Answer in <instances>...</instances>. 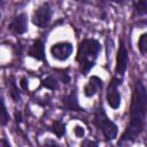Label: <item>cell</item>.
Returning <instances> with one entry per match:
<instances>
[{
	"label": "cell",
	"mask_w": 147,
	"mask_h": 147,
	"mask_svg": "<svg viewBox=\"0 0 147 147\" xmlns=\"http://www.w3.org/2000/svg\"><path fill=\"white\" fill-rule=\"evenodd\" d=\"M147 121V92L144 84L137 80L133 88L130 110V122L122 134L121 142L136 140L145 129Z\"/></svg>",
	"instance_id": "1"
},
{
	"label": "cell",
	"mask_w": 147,
	"mask_h": 147,
	"mask_svg": "<svg viewBox=\"0 0 147 147\" xmlns=\"http://www.w3.org/2000/svg\"><path fill=\"white\" fill-rule=\"evenodd\" d=\"M99 52L100 44L95 39H84L80 41L76 59L80 65V71L83 75H86L94 67Z\"/></svg>",
	"instance_id": "2"
},
{
	"label": "cell",
	"mask_w": 147,
	"mask_h": 147,
	"mask_svg": "<svg viewBox=\"0 0 147 147\" xmlns=\"http://www.w3.org/2000/svg\"><path fill=\"white\" fill-rule=\"evenodd\" d=\"M94 123L107 140H114L117 137V125L110 121L102 107H99L94 114Z\"/></svg>",
	"instance_id": "3"
},
{
	"label": "cell",
	"mask_w": 147,
	"mask_h": 147,
	"mask_svg": "<svg viewBox=\"0 0 147 147\" xmlns=\"http://www.w3.org/2000/svg\"><path fill=\"white\" fill-rule=\"evenodd\" d=\"M118 85H121V79L114 77L107 87V102L113 109H117L121 105V93L118 92Z\"/></svg>",
	"instance_id": "4"
},
{
	"label": "cell",
	"mask_w": 147,
	"mask_h": 147,
	"mask_svg": "<svg viewBox=\"0 0 147 147\" xmlns=\"http://www.w3.org/2000/svg\"><path fill=\"white\" fill-rule=\"evenodd\" d=\"M52 18V8L48 3H44L36 9L32 16V23L39 28H45Z\"/></svg>",
	"instance_id": "5"
},
{
	"label": "cell",
	"mask_w": 147,
	"mask_h": 147,
	"mask_svg": "<svg viewBox=\"0 0 147 147\" xmlns=\"http://www.w3.org/2000/svg\"><path fill=\"white\" fill-rule=\"evenodd\" d=\"M72 53V45L69 41H60L51 47L52 56L57 61H65Z\"/></svg>",
	"instance_id": "6"
},
{
	"label": "cell",
	"mask_w": 147,
	"mask_h": 147,
	"mask_svg": "<svg viewBox=\"0 0 147 147\" xmlns=\"http://www.w3.org/2000/svg\"><path fill=\"white\" fill-rule=\"evenodd\" d=\"M127 60H129V54H127V51H126V46H125V42L123 39H121V42H119V47H118V51H117V56H116V74L119 75V76H123L125 70H126V67H127Z\"/></svg>",
	"instance_id": "7"
},
{
	"label": "cell",
	"mask_w": 147,
	"mask_h": 147,
	"mask_svg": "<svg viewBox=\"0 0 147 147\" xmlns=\"http://www.w3.org/2000/svg\"><path fill=\"white\" fill-rule=\"evenodd\" d=\"M9 29L17 34H22L28 29V18L25 14H18L9 23Z\"/></svg>",
	"instance_id": "8"
},
{
	"label": "cell",
	"mask_w": 147,
	"mask_h": 147,
	"mask_svg": "<svg viewBox=\"0 0 147 147\" xmlns=\"http://www.w3.org/2000/svg\"><path fill=\"white\" fill-rule=\"evenodd\" d=\"M62 107L65 110H69V111H79L80 110V107H79V103H78V99H77L76 93L71 92L70 94L63 96L62 98Z\"/></svg>",
	"instance_id": "9"
},
{
	"label": "cell",
	"mask_w": 147,
	"mask_h": 147,
	"mask_svg": "<svg viewBox=\"0 0 147 147\" xmlns=\"http://www.w3.org/2000/svg\"><path fill=\"white\" fill-rule=\"evenodd\" d=\"M101 88H102V80L99 77L93 76L90 78V82L84 87V94L90 98V96H93Z\"/></svg>",
	"instance_id": "10"
},
{
	"label": "cell",
	"mask_w": 147,
	"mask_h": 147,
	"mask_svg": "<svg viewBox=\"0 0 147 147\" xmlns=\"http://www.w3.org/2000/svg\"><path fill=\"white\" fill-rule=\"evenodd\" d=\"M29 55L32 56L36 60H39V61L44 60L45 59V47H44V44L40 40L34 41L32 44V46L30 47Z\"/></svg>",
	"instance_id": "11"
},
{
	"label": "cell",
	"mask_w": 147,
	"mask_h": 147,
	"mask_svg": "<svg viewBox=\"0 0 147 147\" xmlns=\"http://www.w3.org/2000/svg\"><path fill=\"white\" fill-rule=\"evenodd\" d=\"M133 8L137 15H147V0H136L133 3Z\"/></svg>",
	"instance_id": "12"
},
{
	"label": "cell",
	"mask_w": 147,
	"mask_h": 147,
	"mask_svg": "<svg viewBox=\"0 0 147 147\" xmlns=\"http://www.w3.org/2000/svg\"><path fill=\"white\" fill-rule=\"evenodd\" d=\"M51 129H52V132L55 133V136L59 137V138H61V137L64 134V132H65V126H64V124L61 123V122H59V121L54 122Z\"/></svg>",
	"instance_id": "13"
},
{
	"label": "cell",
	"mask_w": 147,
	"mask_h": 147,
	"mask_svg": "<svg viewBox=\"0 0 147 147\" xmlns=\"http://www.w3.org/2000/svg\"><path fill=\"white\" fill-rule=\"evenodd\" d=\"M138 48L141 54L147 55V32L142 33L138 40Z\"/></svg>",
	"instance_id": "14"
},
{
	"label": "cell",
	"mask_w": 147,
	"mask_h": 147,
	"mask_svg": "<svg viewBox=\"0 0 147 147\" xmlns=\"http://www.w3.org/2000/svg\"><path fill=\"white\" fill-rule=\"evenodd\" d=\"M42 86L48 88V90H55L57 87V80L54 77L49 76V77H47L42 80Z\"/></svg>",
	"instance_id": "15"
},
{
	"label": "cell",
	"mask_w": 147,
	"mask_h": 147,
	"mask_svg": "<svg viewBox=\"0 0 147 147\" xmlns=\"http://www.w3.org/2000/svg\"><path fill=\"white\" fill-rule=\"evenodd\" d=\"M10 95L13 98V100L15 102H17L20 100V92H18V88L16 87V84H15V80L14 78H11V82H10Z\"/></svg>",
	"instance_id": "16"
},
{
	"label": "cell",
	"mask_w": 147,
	"mask_h": 147,
	"mask_svg": "<svg viewBox=\"0 0 147 147\" xmlns=\"http://www.w3.org/2000/svg\"><path fill=\"white\" fill-rule=\"evenodd\" d=\"M8 121H9V115H8V113H7V108H6L5 102L2 101V110H1V124H2V125H6Z\"/></svg>",
	"instance_id": "17"
},
{
	"label": "cell",
	"mask_w": 147,
	"mask_h": 147,
	"mask_svg": "<svg viewBox=\"0 0 147 147\" xmlns=\"http://www.w3.org/2000/svg\"><path fill=\"white\" fill-rule=\"evenodd\" d=\"M75 134H76V136H77L78 138L83 137V136L85 134L84 127H82V126H76V127H75Z\"/></svg>",
	"instance_id": "18"
},
{
	"label": "cell",
	"mask_w": 147,
	"mask_h": 147,
	"mask_svg": "<svg viewBox=\"0 0 147 147\" xmlns=\"http://www.w3.org/2000/svg\"><path fill=\"white\" fill-rule=\"evenodd\" d=\"M21 86L23 87V90H28V84H26V78H22V79H21Z\"/></svg>",
	"instance_id": "19"
},
{
	"label": "cell",
	"mask_w": 147,
	"mask_h": 147,
	"mask_svg": "<svg viewBox=\"0 0 147 147\" xmlns=\"http://www.w3.org/2000/svg\"><path fill=\"white\" fill-rule=\"evenodd\" d=\"M62 80L64 82V84H68V83H69V80H70V78H69V76L65 74L64 76H62Z\"/></svg>",
	"instance_id": "20"
},
{
	"label": "cell",
	"mask_w": 147,
	"mask_h": 147,
	"mask_svg": "<svg viewBox=\"0 0 147 147\" xmlns=\"http://www.w3.org/2000/svg\"><path fill=\"white\" fill-rule=\"evenodd\" d=\"M1 145H2V146H7V147H9V144H8V142H7L5 139L1 141Z\"/></svg>",
	"instance_id": "21"
},
{
	"label": "cell",
	"mask_w": 147,
	"mask_h": 147,
	"mask_svg": "<svg viewBox=\"0 0 147 147\" xmlns=\"http://www.w3.org/2000/svg\"><path fill=\"white\" fill-rule=\"evenodd\" d=\"M110 1H113V2H116V3H118V2H122L123 0H110Z\"/></svg>",
	"instance_id": "22"
},
{
	"label": "cell",
	"mask_w": 147,
	"mask_h": 147,
	"mask_svg": "<svg viewBox=\"0 0 147 147\" xmlns=\"http://www.w3.org/2000/svg\"><path fill=\"white\" fill-rule=\"evenodd\" d=\"M75 1H78V2H83V1H86V0H75Z\"/></svg>",
	"instance_id": "23"
}]
</instances>
